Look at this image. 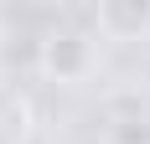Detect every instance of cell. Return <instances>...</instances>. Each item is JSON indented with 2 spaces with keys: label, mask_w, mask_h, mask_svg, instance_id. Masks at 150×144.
I'll list each match as a JSON object with an SVG mask.
<instances>
[{
  "label": "cell",
  "mask_w": 150,
  "mask_h": 144,
  "mask_svg": "<svg viewBox=\"0 0 150 144\" xmlns=\"http://www.w3.org/2000/svg\"><path fill=\"white\" fill-rule=\"evenodd\" d=\"M98 67V36L83 21H52L42 31V57H36V72L47 82H83L88 72Z\"/></svg>",
  "instance_id": "cell-1"
},
{
  "label": "cell",
  "mask_w": 150,
  "mask_h": 144,
  "mask_svg": "<svg viewBox=\"0 0 150 144\" xmlns=\"http://www.w3.org/2000/svg\"><path fill=\"white\" fill-rule=\"evenodd\" d=\"M88 21L109 41H140V36H150V0H98Z\"/></svg>",
  "instance_id": "cell-2"
},
{
  "label": "cell",
  "mask_w": 150,
  "mask_h": 144,
  "mask_svg": "<svg viewBox=\"0 0 150 144\" xmlns=\"http://www.w3.org/2000/svg\"><path fill=\"white\" fill-rule=\"evenodd\" d=\"M26 134H31V103L11 77H0V144H26Z\"/></svg>",
  "instance_id": "cell-3"
},
{
  "label": "cell",
  "mask_w": 150,
  "mask_h": 144,
  "mask_svg": "<svg viewBox=\"0 0 150 144\" xmlns=\"http://www.w3.org/2000/svg\"><path fill=\"white\" fill-rule=\"evenodd\" d=\"M104 118H109V124L150 118V93H145V87H114V93L104 98Z\"/></svg>",
  "instance_id": "cell-4"
},
{
  "label": "cell",
  "mask_w": 150,
  "mask_h": 144,
  "mask_svg": "<svg viewBox=\"0 0 150 144\" xmlns=\"http://www.w3.org/2000/svg\"><path fill=\"white\" fill-rule=\"evenodd\" d=\"M109 144H150V118H124V124H109Z\"/></svg>",
  "instance_id": "cell-5"
}]
</instances>
